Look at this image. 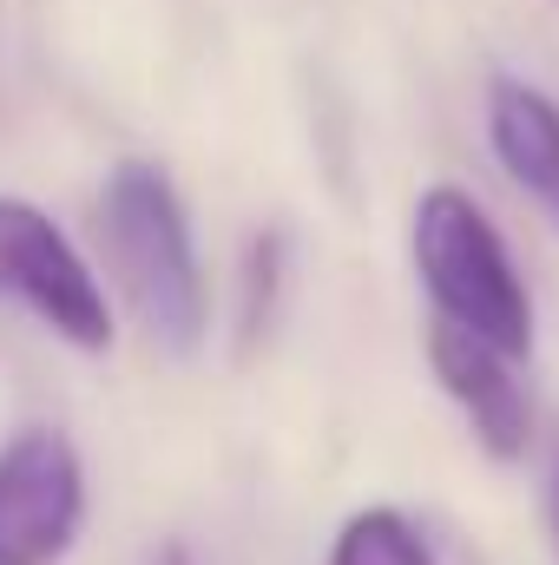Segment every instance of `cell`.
<instances>
[{"label": "cell", "mask_w": 559, "mask_h": 565, "mask_svg": "<svg viewBox=\"0 0 559 565\" xmlns=\"http://www.w3.org/2000/svg\"><path fill=\"white\" fill-rule=\"evenodd\" d=\"M487 145L500 158V171L547 211L559 224V99L514 79V73H494L487 79Z\"/></svg>", "instance_id": "6"}, {"label": "cell", "mask_w": 559, "mask_h": 565, "mask_svg": "<svg viewBox=\"0 0 559 565\" xmlns=\"http://www.w3.org/2000/svg\"><path fill=\"white\" fill-rule=\"evenodd\" d=\"M86 526V460L66 427L33 422L0 440V565H60Z\"/></svg>", "instance_id": "4"}, {"label": "cell", "mask_w": 559, "mask_h": 565, "mask_svg": "<svg viewBox=\"0 0 559 565\" xmlns=\"http://www.w3.org/2000/svg\"><path fill=\"white\" fill-rule=\"evenodd\" d=\"M0 296L20 302L73 355H106L119 342V316L99 270L33 198H0Z\"/></svg>", "instance_id": "3"}, {"label": "cell", "mask_w": 559, "mask_h": 565, "mask_svg": "<svg viewBox=\"0 0 559 565\" xmlns=\"http://www.w3.org/2000/svg\"><path fill=\"white\" fill-rule=\"evenodd\" d=\"M151 565H198V559H191V546H178V540H171V546H158V553H151Z\"/></svg>", "instance_id": "8"}, {"label": "cell", "mask_w": 559, "mask_h": 565, "mask_svg": "<svg viewBox=\"0 0 559 565\" xmlns=\"http://www.w3.org/2000/svg\"><path fill=\"white\" fill-rule=\"evenodd\" d=\"M323 565H434V546L402 507H362L336 526Z\"/></svg>", "instance_id": "7"}, {"label": "cell", "mask_w": 559, "mask_h": 565, "mask_svg": "<svg viewBox=\"0 0 559 565\" xmlns=\"http://www.w3.org/2000/svg\"><path fill=\"white\" fill-rule=\"evenodd\" d=\"M428 369L441 382V395L461 408V422L474 427L487 460H527L534 447V402L520 388V362L454 322H428Z\"/></svg>", "instance_id": "5"}, {"label": "cell", "mask_w": 559, "mask_h": 565, "mask_svg": "<svg viewBox=\"0 0 559 565\" xmlns=\"http://www.w3.org/2000/svg\"><path fill=\"white\" fill-rule=\"evenodd\" d=\"M553 540H559V460H553Z\"/></svg>", "instance_id": "9"}, {"label": "cell", "mask_w": 559, "mask_h": 565, "mask_svg": "<svg viewBox=\"0 0 559 565\" xmlns=\"http://www.w3.org/2000/svg\"><path fill=\"white\" fill-rule=\"evenodd\" d=\"M409 257L441 322L507 349L514 362L534 355V289L520 277L500 224L461 184H428L409 217Z\"/></svg>", "instance_id": "2"}, {"label": "cell", "mask_w": 559, "mask_h": 565, "mask_svg": "<svg viewBox=\"0 0 559 565\" xmlns=\"http://www.w3.org/2000/svg\"><path fill=\"white\" fill-rule=\"evenodd\" d=\"M99 250L119 302L133 309L151 349L198 355L211 335V277L198 257L191 211L165 164L119 158L99 184Z\"/></svg>", "instance_id": "1"}]
</instances>
